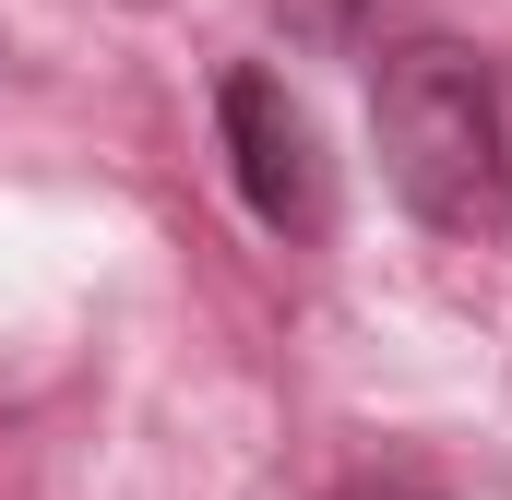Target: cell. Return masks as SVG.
<instances>
[{
    "label": "cell",
    "mask_w": 512,
    "mask_h": 500,
    "mask_svg": "<svg viewBox=\"0 0 512 500\" xmlns=\"http://www.w3.org/2000/svg\"><path fill=\"white\" fill-rule=\"evenodd\" d=\"M393 203L441 239H501L512 227V60L465 36H405L370 84Z\"/></svg>",
    "instance_id": "6da1fadb"
},
{
    "label": "cell",
    "mask_w": 512,
    "mask_h": 500,
    "mask_svg": "<svg viewBox=\"0 0 512 500\" xmlns=\"http://www.w3.org/2000/svg\"><path fill=\"white\" fill-rule=\"evenodd\" d=\"M215 120H227V167H239V203H251L274 239H322V155L310 120L274 72H227L215 84Z\"/></svg>",
    "instance_id": "7a4b0ae2"
},
{
    "label": "cell",
    "mask_w": 512,
    "mask_h": 500,
    "mask_svg": "<svg viewBox=\"0 0 512 500\" xmlns=\"http://www.w3.org/2000/svg\"><path fill=\"white\" fill-rule=\"evenodd\" d=\"M370 12H382V0H274V24H286L298 48H322V60H346V48L370 36Z\"/></svg>",
    "instance_id": "3957f363"
}]
</instances>
